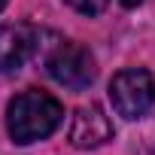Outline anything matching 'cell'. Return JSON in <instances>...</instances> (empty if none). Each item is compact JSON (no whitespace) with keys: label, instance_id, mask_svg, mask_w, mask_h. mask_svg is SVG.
Returning <instances> with one entry per match:
<instances>
[{"label":"cell","instance_id":"obj_4","mask_svg":"<svg viewBox=\"0 0 155 155\" xmlns=\"http://www.w3.org/2000/svg\"><path fill=\"white\" fill-rule=\"evenodd\" d=\"M107 140H113V122H110V116H107L97 104L79 107V110L73 113L70 143H73L76 149H97V146H104Z\"/></svg>","mask_w":155,"mask_h":155},{"label":"cell","instance_id":"obj_8","mask_svg":"<svg viewBox=\"0 0 155 155\" xmlns=\"http://www.w3.org/2000/svg\"><path fill=\"white\" fill-rule=\"evenodd\" d=\"M3 6H6V0H0V12H3Z\"/></svg>","mask_w":155,"mask_h":155},{"label":"cell","instance_id":"obj_2","mask_svg":"<svg viewBox=\"0 0 155 155\" xmlns=\"http://www.w3.org/2000/svg\"><path fill=\"white\" fill-rule=\"evenodd\" d=\"M113 110L125 119H143L155 104V79L146 67H125L110 82Z\"/></svg>","mask_w":155,"mask_h":155},{"label":"cell","instance_id":"obj_1","mask_svg":"<svg viewBox=\"0 0 155 155\" xmlns=\"http://www.w3.org/2000/svg\"><path fill=\"white\" fill-rule=\"evenodd\" d=\"M61 119H64L61 104L52 94L37 91V88L15 94L9 101V107H6V131L18 146L46 140L49 134L58 131Z\"/></svg>","mask_w":155,"mask_h":155},{"label":"cell","instance_id":"obj_5","mask_svg":"<svg viewBox=\"0 0 155 155\" xmlns=\"http://www.w3.org/2000/svg\"><path fill=\"white\" fill-rule=\"evenodd\" d=\"M37 49V31L31 25H0V73H15Z\"/></svg>","mask_w":155,"mask_h":155},{"label":"cell","instance_id":"obj_6","mask_svg":"<svg viewBox=\"0 0 155 155\" xmlns=\"http://www.w3.org/2000/svg\"><path fill=\"white\" fill-rule=\"evenodd\" d=\"M64 3L73 6L76 12H82V15H97V12H104L107 0H64Z\"/></svg>","mask_w":155,"mask_h":155},{"label":"cell","instance_id":"obj_3","mask_svg":"<svg viewBox=\"0 0 155 155\" xmlns=\"http://www.w3.org/2000/svg\"><path fill=\"white\" fill-rule=\"evenodd\" d=\"M46 70H49V76L58 85H64L70 91L88 88L94 82V73H97L91 52L85 46H79V43H70V40H61V43H55L49 49Z\"/></svg>","mask_w":155,"mask_h":155},{"label":"cell","instance_id":"obj_7","mask_svg":"<svg viewBox=\"0 0 155 155\" xmlns=\"http://www.w3.org/2000/svg\"><path fill=\"white\" fill-rule=\"evenodd\" d=\"M119 3H122V6H128V9H134V6H140V3H143V0H119Z\"/></svg>","mask_w":155,"mask_h":155}]
</instances>
